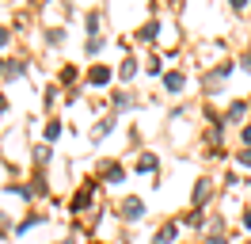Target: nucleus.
<instances>
[{
	"mask_svg": "<svg viewBox=\"0 0 251 244\" xmlns=\"http://www.w3.org/2000/svg\"><path fill=\"white\" fill-rule=\"evenodd\" d=\"M122 214L129 217V221H141V217H145V202H141V198H133V195H129V198L122 202Z\"/></svg>",
	"mask_w": 251,
	"mask_h": 244,
	"instance_id": "1",
	"label": "nucleus"
},
{
	"mask_svg": "<svg viewBox=\"0 0 251 244\" xmlns=\"http://www.w3.org/2000/svg\"><path fill=\"white\" fill-rule=\"evenodd\" d=\"M164 84H168V92H179L183 84H187V76H183V73H168V76H164Z\"/></svg>",
	"mask_w": 251,
	"mask_h": 244,
	"instance_id": "2",
	"label": "nucleus"
},
{
	"mask_svg": "<svg viewBox=\"0 0 251 244\" xmlns=\"http://www.w3.org/2000/svg\"><path fill=\"white\" fill-rule=\"evenodd\" d=\"M209 187H213V183H209V180H202V183H198V187H194V206H202L205 198H209Z\"/></svg>",
	"mask_w": 251,
	"mask_h": 244,
	"instance_id": "3",
	"label": "nucleus"
},
{
	"mask_svg": "<svg viewBox=\"0 0 251 244\" xmlns=\"http://www.w3.org/2000/svg\"><path fill=\"white\" fill-rule=\"evenodd\" d=\"M88 80H92V84H107V80H110V69H103V65H95L92 73H88Z\"/></svg>",
	"mask_w": 251,
	"mask_h": 244,
	"instance_id": "4",
	"label": "nucleus"
},
{
	"mask_svg": "<svg viewBox=\"0 0 251 244\" xmlns=\"http://www.w3.org/2000/svg\"><path fill=\"white\" fill-rule=\"evenodd\" d=\"M175 233H179L175 225H164V229L156 233V237H152V244H168V241H175Z\"/></svg>",
	"mask_w": 251,
	"mask_h": 244,
	"instance_id": "5",
	"label": "nucleus"
},
{
	"mask_svg": "<svg viewBox=\"0 0 251 244\" xmlns=\"http://www.w3.org/2000/svg\"><path fill=\"white\" fill-rule=\"evenodd\" d=\"M156 34H160V23H145V27H141V34H137V38H145V42H152Z\"/></svg>",
	"mask_w": 251,
	"mask_h": 244,
	"instance_id": "6",
	"label": "nucleus"
},
{
	"mask_svg": "<svg viewBox=\"0 0 251 244\" xmlns=\"http://www.w3.org/2000/svg\"><path fill=\"white\" fill-rule=\"evenodd\" d=\"M118 73H122V80H129V76L137 73V61H133V58H126V61H122V69H118Z\"/></svg>",
	"mask_w": 251,
	"mask_h": 244,
	"instance_id": "7",
	"label": "nucleus"
},
{
	"mask_svg": "<svg viewBox=\"0 0 251 244\" xmlns=\"http://www.w3.org/2000/svg\"><path fill=\"white\" fill-rule=\"evenodd\" d=\"M88 202H92V191H80V195H76V202H73V206H76V210H84Z\"/></svg>",
	"mask_w": 251,
	"mask_h": 244,
	"instance_id": "8",
	"label": "nucleus"
},
{
	"mask_svg": "<svg viewBox=\"0 0 251 244\" xmlns=\"http://www.w3.org/2000/svg\"><path fill=\"white\" fill-rule=\"evenodd\" d=\"M4 76H8V80H12V76H23V61H12V65H8V73H4Z\"/></svg>",
	"mask_w": 251,
	"mask_h": 244,
	"instance_id": "9",
	"label": "nucleus"
},
{
	"mask_svg": "<svg viewBox=\"0 0 251 244\" xmlns=\"http://www.w3.org/2000/svg\"><path fill=\"white\" fill-rule=\"evenodd\" d=\"M107 180H110V183H118V180H122V168L110 164V168H107Z\"/></svg>",
	"mask_w": 251,
	"mask_h": 244,
	"instance_id": "10",
	"label": "nucleus"
},
{
	"mask_svg": "<svg viewBox=\"0 0 251 244\" xmlns=\"http://www.w3.org/2000/svg\"><path fill=\"white\" fill-rule=\"evenodd\" d=\"M57 134H61V122H50V126H46V137H50V141H53V137H57Z\"/></svg>",
	"mask_w": 251,
	"mask_h": 244,
	"instance_id": "11",
	"label": "nucleus"
},
{
	"mask_svg": "<svg viewBox=\"0 0 251 244\" xmlns=\"http://www.w3.org/2000/svg\"><path fill=\"white\" fill-rule=\"evenodd\" d=\"M137 168H141V172H152V168H156V160H152V156H141V164H137Z\"/></svg>",
	"mask_w": 251,
	"mask_h": 244,
	"instance_id": "12",
	"label": "nucleus"
},
{
	"mask_svg": "<svg viewBox=\"0 0 251 244\" xmlns=\"http://www.w3.org/2000/svg\"><path fill=\"white\" fill-rule=\"evenodd\" d=\"M240 164H248V168H251V149H244V152H240Z\"/></svg>",
	"mask_w": 251,
	"mask_h": 244,
	"instance_id": "13",
	"label": "nucleus"
},
{
	"mask_svg": "<svg viewBox=\"0 0 251 244\" xmlns=\"http://www.w3.org/2000/svg\"><path fill=\"white\" fill-rule=\"evenodd\" d=\"M244 145L251 149V126H244Z\"/></svg>",
	"mask_w": 251,
	"mask_h": 244,
	"instance_id": "14",
	"label": "nucleus"
},
{
	"mask_svg": "<svg viewBox=\"0 0 251 244\" xmlns=\"http://www.w3.org/2000/svg\"><path fill=\"white\" fill-rule=\"evenodd\" d=\"M205 244H228V241H225V237H209Z\"/></svg>",
	"mask_w": 251,
	"mask_h": 244,
	"instance_id": "15",
	"label": "nucleus"
},
{
	"mask_svg": "<svg viewBox=\"0 0 251 244\" xmlns=\"http://www.w3.org/2000/svg\"><path fill=\"white\" fill-rule=\"evenodd\" d=\"M244 225L251 229V206H248V210H244Z\"/></svg>",
	"mask_w": 251,
	"mask_h": 244,
	"instance_id": "16",
	"label": "nucleus"
},
{
	"mask_svg": "<svg viewBox=\"0 0 251 244\" xmlns=\"http://www.w3.org/2000/svg\"><path fill=\"white\" fill-rule=\"evenodd\" d=\"M4 42H8V30H4V27H0V46H4Z\"/></svg>",
	"mask_w": 251,
	"mask_h": 244,
	"instance_id": "17",
	"label": "nucleus"
},
{
	"mask_svg": "<svg viewBox=\"0 0 251 244\" xmlns=\"http://www.w3.org/2000/svg\"><path fill=\"white\" fill-rule=\"evenodd\" d=\"M244 69H248V73H251V58H244Z\"/></svg>",
	"mask_w": 251,
	"mask_h": 244,
	"instance_id": "18",
	"label": "nucleus"
},
{
	"mask_svg": "<svg viewBox=\"0 0 251 244\" xmlns=\"http://www.w3.org/2000/svg\"><path fill=\"white\" fill-rule=\"evenodd\" d=\"M4 107H8V99H4V95H0V111H4Z\"/></svg>",
	"mask_w": 251,
	"mask_h": 244,
	"instance_id": "19",
	"label": "nucleus"
},
{
	"mask_svg": "<svg viewBox=\"0 0 251 244\" xmlns=\"http://www.w3.org/2000/svg\"><path fill=\"white\" fill-rule=\"evenodd\" d=\"M65 244H69V241H65Z\"/></svg>",
	"mask_w": 251,
	"mask_h": 244,
	"instance_id": "20",
	"label": "nucleus"
}]
</instances>
